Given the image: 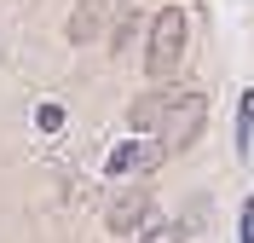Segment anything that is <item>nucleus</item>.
Wrapping results in <instances>:
<instances>
[{"instance_id":"f257e3e1","label":"nucleus","mask_w":254,"mask_h":243,"mask_svg":"<svg viewBox=\"0 0 254 243\" xmlns=\"http://www.w3.org/2000/svg\"><path fill=\"white\" fill-rule=\"evenodd\" d=\"M185 41H190L185 12H179V6H162V12L150 17V47H144V70H150V81H168V76L179 70Z\"/></svg>"},{"instance_id":"f03ea898","label":"nucleus","mask_w":254,"mask_h":243,"mask_svg":"<svg viewBox=\"0 0 254 243\" xmlns=\"http://www.w3.org/2000/svg\"><path fill=\"white\" fill-rule=\"evenodd\" d=\"M202 122H208V98L196 93V87H174V104H168V122H162V145L168 151L196 145Z\"/></svg>"},{"instance_id":"7ed1b4c3","label":"nucleus","mask_w":254,"mask_h":243,"mask_svg":"<svg viewBox=\"0 0 254 243\" xmlns=\"http://www.w3.org/2000/svg\"><path fill=\"white\" fill-rule=\"evenodd\" d=\"M144 209H150V191H144V185H116L110 203H104V232H116V238L139 232L144 226Z\"/></svg>"},{"instance_id":"20e7f679","label":"nucleus","mask_w":254,"mask_h":243,"mask_svg":"<svg viewBox=\"0 0 254 243\" xmlns=\"http://www.w3.org/2000/svg\"><path fill=\"white\" fill-rule=\"evenodd\" d=\"M162 157H168L162 139H122V145L110 151L104 168H110L116 179H122V174H150V168H162Z\"/></svg>"},{"instance_id":"39448f33","label":"nucleus","mask_w":254,"mask_h":243,"mask_svg":"<svg viewBox=\"0 0 254 243\" xmlns=\"http://www.w3.org/2000/svg\"><path fill=\"white\" fill-rule=\"evenodd\" d=\"M104 12H110V0H81L75 12H69V23H64L69 47H87V41H98V29H104Z\"/></svg>"},{"instance_id":"423d86ee","label":"nucleus","mask_w":254,"mask_h":243,"mask_svg":"<svg viewBox=\"0 0 254 243\" xmlns=\"http://www.w3.org/2000/svg\"><path fill=\"white\" fill-rule=\"evenodd\" d=\"M168 104H174V93H139L133 110H127V128H133V133L162 128V122H168Z\"/></svg>"},{"instance_id":"0eeeda50","label":"nucleus","mask_w":254,"mask_h":243,"mask_svg":"<svg viewBox=\"0 0 254 243\" xmlns=\"http://www.w3.org/2000/svg\"><path fill=\"white\" fill-rule=\"evenodd\" d=\"M133 29H139V12H133V6H122V17H116L110 41H116V47H127V41H133Z\"/></svg>"},{"instance_id":"6e6552de","label":"nucleus","mask_w":254,"mask_h":243,"mask_svg":"<svg viewBox=\"0 0 254 243\" xmlns=\"http://www.w3.org/2000/svg\"><path fill=\"white\" fill-rule=\"evenodd\" d=\"M139 243H185V238H179L174 226H144V232H139Z\"/></svg>"},{"instance_id":"1a4fd4ad","label":"nucleus","mask_w":254,"mask_h":243,"mask_svg":"<svg viewBox=\"0 0 254 243\" xmlns=\"http://www.w3.org/2000/svg\"><path fill=\"white\" fill-rule=\"evenodd\" d=\"M35 122H41L47 133H58V128H64V110H58V104H41V110H35Z\"/></svg>"},{"instance_id":"9d476101","label":"nucleus","mask_w":254,"mask_h":243,"mask_svg":"<svg viewBox=\"0 0 254 243\" xmlns=\"http://www.w3.org/2000/svg\"><path fill=\"white\" fill-rule=\"evenodd\" d=\"M243 133H254V93H243Z\"/></svg>"},{"instance_id":"9b49d317","label":"nucleus","mask_w":254,"mask_h":243,"mask_svg":"<svg viewBox=\"0 0 254 243\" xmlns=\"http://www.w3.org/2000/svg\"><path fill=\"white\" fill-rule=\"evenodd\" d=\"M243 243H254V203L243 209Z\"/></svg>"},{"instance_id":"f8f14e48","label":"nucleus","mask_w":254,"mask_h":243,"mask_svg":"<svg viewBox=\"0 0 254 243\" xmlns=\"http://www.w3.org/2000/svg\"><path fill=\"white\" fill-rule=\"evenodd\" d=\"M110 6H127V0H110Z\"/></svg>"}]
</instances>
